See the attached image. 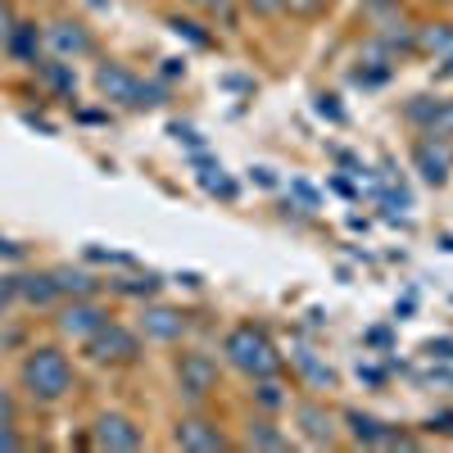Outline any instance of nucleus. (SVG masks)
Returning <instances> with one entry per match:
<instances>
[{"instance_id":"obj_11","label":"nucleus","mask_w":453,"mask_h":453,"mask_svg":"<svg viewBox=\"0 0 453 453\" xmlns=\"http://www.w3.org/2000/svg\"><path fill=\"white\" fill-rule=\"evenodd\" d=\"M96 449H141V431L132 418H123V412H104V418L96 422Z\"/></svg>"},{"instance_id":"obj_22","label":"nucleus","mask_w":453,"mask_h":453,"mask_svg":"<svg viewBox=\"0 0 453 453\" xmlns=\"http://www.w3.org/2000/svg\"><path fill=\"white\" fill-rule=\"evenodd\" d=\"M173 32H177V36H191L196 46H213V36L200 32V23H191V19H173Z\"/></svg>"},{"instance_id":"obj_30","label":"nucleus","mask_w":453,"mask_h":453,"mask_svg":"<svg viewBox=\"0 0 453 453\" xmlns=\"http://www.w3.org/2000/svg\"><path fill=\"white\" fill-rule=\"evenodd\" d=\"M431 5H453V0H431Z\"/></svg>"},{"instance_id":"obj_10","label":"nucleus","mask_w":453,"mask_h":453,"mask_svg":"<svg viewBox=\"0 0 453 453\" xmlns=\"http://www.w3.org/2000/svg\"><path fill=\"white\" fill-rule=\"evenodd\" d=\"M104 322H109V313L100 304H91V299H73V304L64 309V318H59V331L68 340H91Z\"/></svg>"},{"instance_id":"obj_20","label":"nucleus","mask_w":453,"mask_h":453,"mask_svg":"<svg viewBox=\"0 0 453 453\" xmlns=\"http://www.w3.org/2000/svg\"><path fill=\"white\" fill-rule=\"evenodd\" d=\"M241 5H245L254 19H281V14H286V0H241Z\"/></svg>"},{"instance_id":"obj_7","label":"nucleus","mask_w":453,"mask_h":453,"mask_svg":"<svg viewBox=\"0 0 453 453\" xmlns=\"http://www.w3.org/2000/svg\"><path fill=\"white\" fill-rule=\"evenodd\" d=\"M173 444L186 449V453H218V449H232V440L222 435V426L209 422V418H181L177 431H173Z\"/></svg>"},{"instance_id":"obj_24","label":"nucleus","mask_w":453,"mask_h":453,"mask_svg":"<svg viewBox=\"0 0 453 453\" xmlns=\"http://www.w3.org/2000/svg\"><path fill=\"white\" fill-rule=\"evenodd\" d=\"M0 449H5V453H10V449H23V440H19V431H14L10 422H0Z\"/></svg>"},{"instance_id":"obj_18","label":"nucleus","mask_w":453,"mask_h":453,"mask_svg":"<svg viewBox=\"0 0 453 453\" xmlns=\"http://www.w3.org/2000/svg\"><path fill=\"white\" fill-rule=\"evenodd\" d=\"M19 290L32 299V304H50V299L59 295L55 277H23V281H19Z\"/></svg>"},{"instance_id":"obj_25","label":"nucleus","mask_w":453,"mask_h":453,"mask_svg":"<svg viewBox=\"0 0 453 453\" xmlns=\"http://www.w3.org/2000/svg\"><path fill=\"white\" fill-rule=\"evenodd\" d=\"M426 354H431V358H453V340H431Z\"/></svg>"},{"instance_id":"obj_12","label":"nucleus","mask_w":453,"mask_h":453,"mask_svg":"<svg viewBox=\"0 0 453 453\" xmlns=\"http://www.w3.org/2000/svg\"><path fill=\"white\" fill-rule=\"evenodd\" d=\"M186 313L181 309H164V304H155V309H145L141 313V331L150 335V340H159V345H173V340H181L186 335Z\"/></svg>"},{"instance_id":"obj_4","label":"nucleus","mask_w":453,"mask_h":453,"mask_svg":"<svg viewBox=\"0 0 453 453\" xmlns=\"http://www.w3.org/2000/svg\"><path fill=\"white\" fill-rule=\"evenodd\" d=\"M87 358L100 363V367H123V363H136L141 358V340L119 326V322H104L91 340H87Z\"/></svg>"},{"instance_id":"obj_15","label":"nucleus","mask_w":453,"mask_h":453,"mask_svg":"<svg viewBox=\"0 0 453 453\" xmlns=\"http://www.w3.org/2000/svg\"><path fill=\"white\" fill-rule=\"evenodd\" d=\"M418 50L422 55H453V23H426L418 27Z\"/></svg>"},{"instance_id":"obj_8","label":"nucleus","mask_w":453,"mask_h":453,"mask_svg":"<svg viewBox=\"0 0 453 453\" xmlns=\"http://www.w3.org/2000/svg\"><path fill=\"white\" fill-rule=\"evenodd\" d=\"M46 46L55 50V59H87V55H96V36L82 23L59 19L46 27Z\"/></svg>"},{"instance_id":"obj_29","label":"nucleus","mask_w":453,"mask_h":453,"mask_svg":"<svg viewBox=\"0 0 453 453\" xmlns=\"http://www.w3.org/2000/svg\"><path fill=\"white\" fill-rule=\"evenodd\" d=\"M10 299H14V281H5V286H0V309H5Z\"/></svg>"},{"instance_id":"obj_6","label":"nucleus","mask_w":453,"mask_h":453,"mask_svg":"<svg viewBox=\"0 0 453 453\" xmlns=\"http://www.w3.org/2000/svg\"><path fill=\"white\" fill-rule=\"evenodd\" d=\"M177 386H181L186 399H196V403L209 399L218 390V363L209 354H200V349H186L177 358Z\"/></svg>"},{"instance_id":"obj_3","label":"nucleus","mask_w":453,"mask_h":453,"mask_svg":"<svg viewBox=\"0 0 453 453\" xmlns=\"http://www.w3.org/2000/svg\"><path fill=\"white\" fill-rule=\"evenodd\" d=\"M96 91L104 100H113V104H123V109H155V104H164V87L136 78L127 64H100L96 68Z\"/></svg>"},{"instance_id":"obj_28","label":"nucleus","mask_w":453,"mask_h":453,"mask_svg":"<svg viewBox=\"0 0 453 453\" xmlns=\"http://www.w3.org/2000/svg\"><path fill=\"white\" fill-rule=\"evenodd\" d=\"M10 418H14V403H10L5 390H0V422H10Z\"/></svg>"},{"instance_id":"obj_14","label":"nucleus","mask_w":453,"mask_h":453,"mask_svg":"<svg viewBox=\"0 0 453 453\" xmlns=\"http://www.w3.org/2000/svg\"><path fill=\"white\" fill-rule=\"evenodd\" d=\"M349 422H354V435H358V444H408L403 435H395L386 422H376V418H363V412H349Z\"/></svg>"},{"instance_id":"obj_19","label":"nucleus","mask_w":453,"mask_h":453,"mask_svg":"<svg viewBox=\"0 0 453 453\" xmlns=\"http://www.w3.org/2000/svg\"><path fill=\"white\" fill-rule=\"evenodd\" d=\"M299 367H304V372L313 376L318 386H335V372H331V367H322V363H318L309 349H299Z\"/></svg>"},{"instance_id":"obj_13","label":"nucleus","mask_w":453,"mask_h":453,"mask_svg":"<svg viewBox=\"0 0 453 453\" xmlns=\"http://www.w3.org/2000/svg\"><path fill=\"white\" fill-rule=\"evenodd\" d=\"M299 431H304V440L309 444H331V418H326V408H318V403H299Z\"/></svg>"},{"instance_id":"obj_27","label":"nucleus","mask_w":453,"mask_h":453,"mask_svg":"<svg viewBox=\"0 0 453 453\" xmlns=\"http://www.w3.org/2000/svg\"><path fill=\"white\" fill-rule=\"evenodd\" d=\"M10 32H14V19H10L5 5H0V42H10Z\"/></svg>"},{"instance_id":"obj_26","label":"nucleus","mask_w":453,"mask_h":453,"mask_svg":"<svg viewBox=\"0 0 453 453\" xmlns=\"http://www.w3.org/2000/svg\"><path fill=\"white\" fill-rule=\"evenodd\" d=\"M318 113H326V119H335V123L345 119V113H340V109L331 104V96H318Z\"/></svg>"},{"instance_id":"obj_9","label":"nucleus","mask_w":453,"mask_h":453,"mask_svg":"<svg viewBox=\"0 0 453 453\" xmlns=\"http://www.w3.org/2000/svg\"><path fill=\"white\" fill-rule=\"evenodd\" d=\"M412 164H418V173H422L431 186H444V181H449V168H453V155H449L444 141L422 136V141H412Z\"/></svg>"},{"instance_id":"obj_21","label":"nucleus","mask_w":453,"mask_h":453,"mask_svg":"<svg viewBox=\"0 0 453 453\" xmlns=\"http://www.w3.org/2000/svg\"><path fill=\"white\" fill-rule=\"evenodd\" d=\"M191 10H200L204 19H232V0H186Z\"/></svg>"},{"instance_id":"obj_5","label":"nucleus","mask_w":453,"mask_h":453,"mask_svg":"<svg viewBox=\"0 0 453 453\" xmlns=\"http://www.w3.org/2000/svg\"><path fill=\"white\" fill-rule=\"evenodd\" d=\"M403 119L412 127H422V136H435L444 145H453V100H435V96H412L403 104Z\"/></svg>"},{"instance_id":"obj_16","label":"nucleus","mask_w":453,"mask_h":453,"mask_svg":"<svg viewBox=\"0 0 453 453\" xmlns=\"http://www.w3.org/2000/svg\"><path fill=\"white\" fill-rule=\"evenodd\" d=\"M335 0H286V14L299 19V23H318L322 14H331Z\"/></svg>"},{"instance_id":"obj_1","label":"nucleus","mask_w":453,"mask_h":453,"mask_svg":"<svg viewBox=\"0 0 453 453\" xmlns=\"http://www.w3.org/2000/svg\"><path fill=\"white\" fill-rule=\"evenodd\" d=\"M222 354H226V363H232L241 376H250V381H263V376L281 372V354L273 345V335L263 326H254V322H241V326L226 331Z\"/></svg>"},{"instance_id":"obj_23","label":"nucleus","mask_w":453,"mask_h":453,"mask_svg":"<svg viewBox=\"0 0 453 453\" xmlns=\"http://www.w3.org/2000/svg\"><path fill=\"white\" fill-rule=\"evenodd\" d=\"M250 444H254V449H286V440L273 435L268 426H263V431H250Z\"/></svg>"},{"instance_id":"obj_2","label":"nucleus","mask_w":453,"mask_h":453,"mask_svg":"<svg viewBox=\"0 0 453 453\" xmlns=\"http://www.w3.org/2000/svg\"><path fill=\"white\" fill-rule=\"evenodd\" d=\"M23 390L36 399V403H59L68 390H73V363L64 349L55 345H42L23 358Z\"/></svg>"},{"instance_id":"obj_17","label":"nucleus","mask_w":453,"mask_h":453,"mask_svg":"<svg viewBox=\"0 0 453 453\" xmlns=\"http://www.w3.org/2000/svg\"><path fill=\"white\" fill-rule=\"evenodd\" d=\"M55 277V286H59V295H91L96 290V281L87 277V273H73V268H59V273H50Z\"/></svg>"}]
</instances>
